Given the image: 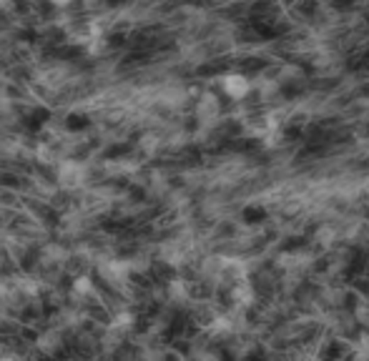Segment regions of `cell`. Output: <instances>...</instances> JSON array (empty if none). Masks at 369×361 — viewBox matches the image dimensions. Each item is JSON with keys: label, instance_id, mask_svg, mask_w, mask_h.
<instances>
[{"label": "cell", "instance_id": "obj_1", "mask_svg": "<svg viewBox=\"0 0 369 361\" xmlns=\"http://www.w3.org/2000/svg\"><path fill=\"white\" fill-rule=\"evenodd\" d=\"M221 88H224V93L229 98H244L246 93H249V80L244 78V75H236V73H231V75H226L224 78V83H221Z\"/></svg>", "mask_w": 369, "mask_h": 361}]
</instances>
